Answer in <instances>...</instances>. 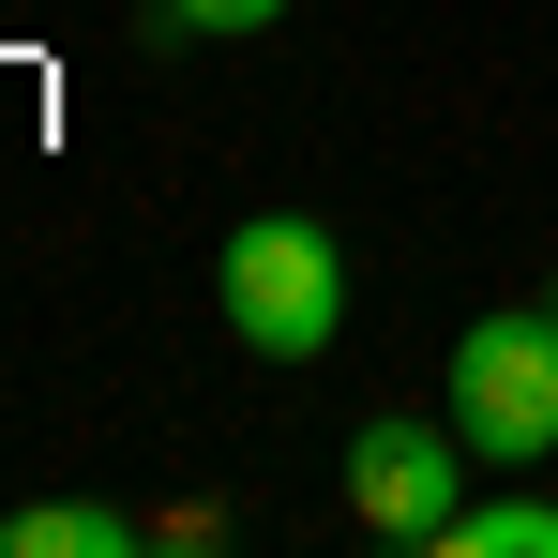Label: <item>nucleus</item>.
Segmentation results:
<instances>
[{
	"label": "nucleus",
	"instance_id": "1",
	"mask_svg": "<svg viewBox=\"0 0 558 558\" xmlns=\"http://www.w3.org/2000/svg\"><path fill=\"white\" fill-rule=\"evenodd\" d=\"M211 302H227V332H242L257 363H317V348L348 332V242H332L317 211H242L227 257H211Z\"/></svg>",
	"mask_w": 558,
	"mask_h": 558
},
{
	"label": "nucleus",
	"instance_id": "3",
	"mask_svg": "<svg viewBox=\"0 0 558 558\" xmlns=\"http://www.w3.org/2000/svg\"><path fill=\"white\" fill-rule=\"evenodd\" d=\"M468 483H483V453L453 438V408H438V423H423V408H392V423L348 438V513H363V544H438Z\"/></svg>",
	"mask_w": 558,
	"mask_h": 558
},
{
	"label": "nucleus",
	"instance_id": "4",
	"mask_svg": "<svg viewBox=\"0 0 558 558\" xmlns=\"http://www.w3.org/2000/svg\"><path fill=\"white\" fill-rule=\"evenodd\" d=\"M423 558H558V498H529V483L498 468V483H468V498H453V529H438Z\"/></svg>",
	"mask_w": 558,
	"mask_h": 558
},
{
	"label": "nucleus",
	"instance_id": "2",
	"mask_svg": "<svg viewBox=\"0 0 558 558\" xmlns=\"http://www.w3.org/2000/svg\"><path fill=\"white\" fill-rule=\"evenodd\" d=\"M453 438L483 453V483L498 468H544L558 453V302L544 317H483V332H453Z\"/></svg>",
	"mask_w": 558,
	"mask_h": 558
},
{
	"label": "nucleus",
	"instance_id": "5",
	"mask_svg": "<svg viewBox=\"0 0 558 558\" xmlns=\"http://www.w3.org/2000/svg\"><path fill=\"white\" fill-rule=\"evenodd\" d=\"M151 544V513H121V498H31V513H0V558H136Z\"/></svg>",
	"mask_w": 558,
	"mask_h": 558
},
{
	"label": "nucleus",
	"instance_id": "7",
	"mask_svg": "<svg viewBox=\"0 0 558 558\" xmlns=\"http://www.w3.org/2000/svg\"><path fill=\"white\" fill-rule=\"evenodd\" d=\"M544 302H558V287H544Z\"/></svg>",
	"mask_w": 558,
	"mask_h": 558
},
{
	"label": "nucleus",
	"instance_id": "6",
	"mask_svg": "<svg viewBox=\"0 0 558 558\" xmlns=\"http://www.w3.org/2000/svg\"><path fill=\"white\" fill-rule=\"evenodd\" d=\"M287 0H151V46H242V31H272Z\"/></svg>",
	"mask_w": 558,
	"mask_h": 558
}]
</instances>
